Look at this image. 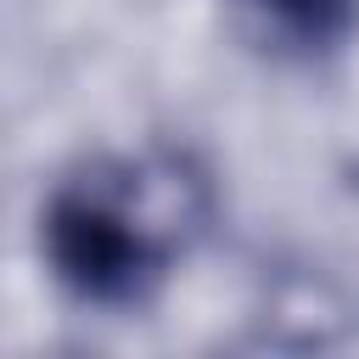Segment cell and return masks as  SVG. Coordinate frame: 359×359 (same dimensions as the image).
Wrapping results in <instances>:
<instances>
[{
    "label": "cell",
    "instance_id": "cell-1",
    "mask_svg": "<svg viewBox=\"0 0 359 359\" xmlns=\"http://www.w3.org/2000/svg\"><path fill=\"white\" fill-rule=\"evenodd\" d=\"M208 213V180L185 157H101L50 191L39 252L67 297L90 309H135L191 252Z\"/></svg>",
    "mask_w": 359,
    "mask_h": 359
},
{
    "label": "cell",
    "instance_id": "cell-2",
    "mask_svg": "<svg viewBox=\"0 0 359 359\" xmlns=\"http://www.w3.org/2000/svg\"><path fill=\"white\" fill-rule=\"evenodd\" d=\"M241 6H252L275 34H286L292 45H309V50L342 45L359 22V0H241Z\"/></svg>",
    "mask_w": 359,
    "mask_h": 359
}]
</instances>
